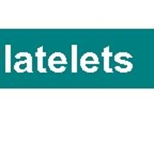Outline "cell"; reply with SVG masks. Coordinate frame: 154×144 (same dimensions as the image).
<instances>
[{
	"mask_svg": "<svg viewBox=\"0 0 154 144\" xmlns=\"http://www.w3.org/2000/svg\"><path fill=\"white\" fill-rule=\"evenodd\" d=\"M16 58V63L13 65V68L15 70V72L23 74V73H32V56L29 52H18L15 55Z\"/></svg>",
	"mask_w": 154,
	"mask_h": 144,
	"instance_id": "obj_1",
	"label": "cell"
},
{
	"mask_svg": "<svg viewBox=\"0 0 154 144\" xmlns=\"http://www.w3.org/2000/svg\"><path fill=\"white\" fill-rule=\"evenodd\" d=\"M66 64L67 60L65 55L62 52H59V51L51 53V57L48 58V67H49V70L54 73H57V74L64 72L66 70Z\"/></svg>",
	"mask_w": 154,
	"mask_h": 144,
	"instance_id": "obj_2",
	"label": "cell"
},
{
	"mask_svg": "<svg viewBox=\"0 0 154 144\" xmlns=\"http://www.w3.org/2000/svg\"><path fill=\"white\" fill-rule=\"evenodd\" d=\"M79 64L84 72L90 73V74L95 73L96 70H99V65H100L99 57L94 52H86L80 58Z\"/></svg>",
	"mask_w": 154,
	"mask_h": 144,
	"instance_id": "obj_3",
	"label": "cell"
},
{
	"mask_svg": "<svg viewBox=\"0 0 154 144\" xmlns=\"http://www.w3.org/2000/svg\"><path fill=\"white\" fill-rule=\"evenodd\" d=\"M123 58H133V56L128 52H118L115 55L113 60L118 64V66H116V70L119 73H130L133 70V63L128 60H124Z\"/></svg>",
	"mask_w": 154,
	"mask_h": 144,
	"instance_id": "obj_4",
	"label": "cell"
},
{
	"mask_svg": "<svg viewBox=\"0 0 154 144\" xmlns=\"http://www.w3.org/2000/svg\"><path fill=\"white\" fill-rule=\"evenodd\" d=\"M102 57L104 59L103 63V68L105 70V73H112V68H111L110 64H109V58L112 57V52L110 51L109 46H106L102 51Z\"/></svg>",
	"mask_w": 154,
	"mask_h": 144,
	"instance_id": "obj_5",
	"label": "cell"
},
{
	"mask_svg": "<svg viewBox=\"0 0 154 144\" xmlns=\"http://www.w3.org/2000/svg\"><path fill=\"white\" fill-rule=\"evenodd\" d=\"M43 49H44L43 46H40V47L38 48L36 52H35V57L38 58V73H44V74H46V73H47V70H46L43 65V60H44V58L46 57V52L43 50Z\"/></svg>",
	"mask_w": 154,
	"mask_h": 144,
	"instance_id": "obj_6",
	"label": "cell"
},
{
	"mask_svg": "<svg viewBox=\"0 0 154 144\" xmlns=\"http://www.w3.org/2000/svg\"><path fill=\"white\" fill-rule=\"evenodd\" d=\"M5 73H11V45H5Z\"/></svg>",
	"mask_w": 154,
	"mask_h": 144,
	"instance_id": "obj_7",
	"label": "cell"
},
{
	"mask_svg": "<svg viewBox=\"0 0 154 144\" xmlns=\"http://www.w3.org/2000/svg\"><path fill=\"white\" fill-rule=\"evenodd\" d=\"M77 72V45H72V73Z\"/></svg>",
	"mask_w": 154,
	"mask_h": 144,
	"instance_id": "obj_8",
	"label": "cell"
},
{
	"mask_svg": "<svg viewBox=\"0 0 154 144\" xmlns=\"http://www.w3.org/2000/svg\"><path fill=\"white\" fill-rule=\"evenodd\" d=\"M0 56H1V52H0Z\"/></svg>",
	"mask_w": 154,
	"mask_h": 144,
	"instance_id": "obj_9",
	"label": "cell"
}]
</instances>
